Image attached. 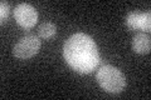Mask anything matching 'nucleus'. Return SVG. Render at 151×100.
I'll use <instances>...</instances> for the list:
<instances>
[{
    "label": "nucleus",
    "mask_w": 151,
    "mask_h": 100,
    "mask_svg": "<svg viewBox=\"0 0 151 100\" xmlns=\"http://www.w3.org/2000/svg\"><path fill=\"white\" fill-rule=\"evenodd\" d=\"M126 25L131 30H146L151 29V13L131 11L126 16Z\"/></svg>",
    "instance_id": "nucleus-5"
},
{
    "label": "nucleus",
    "mask_w": 151,
    "mask_h": 100,
    "mask_svg": "<svg viewBox=\"0 0 151 100\" xmlns=\"http://www.w3.org/2000/svg\"><path fill=\"white\" fill-rule=\"evenodd\" d=\"M63 56L73 70L89 74L100 64V53L96 43L84 33H76L63 46Z\"/></svg>",
    "instance_id": "nucleus-1"
},
{
    "label": "nucleus",
    "mask_w": 151,
    "mask_h": 100,
    "mask_svg": "<svg viewBox=\"0 0 151 100\" xmlns=\"http://www.w3.org/2000/svg\"><path fill=\"white\" fill-rule=\"evenodd\" d=\"M40 49V40L35 35H27L22 38L13 48V55L18 59L27 60L38 54Z\"/></svg>",
    "instance_id": "nucleus-3"
},
{
    "label": "nucleus",
    "mask_w": 151,
    "mask_h": 100,
    "mask_svg": "<svg viewBox=\"0 0 151 100\" xmlns=\"http://www.w3.org/2000/svg\"><path fill=\"white\" fill-rule=\"evenodd\" d=\"M14 18L22 28L32 29L38 21V13L30 4L22 3L14 10Z\"/></svg>",
    "instance_id": "nucleus-4"
},
{
    "label": "nucleus",
    "mask_w": 151,
    "mask_h": 100,
    "mask_svg": "<svg viewBox=\"0 0 151 100\" xmlns=\"http://www.w3.org/2000/svg\"><path fill=\"white\" fill-rule=\"evenodd\" d=\"M8 15H9V4L6 1H1L0 3V19H1V23L6 20Z\"/></svg>",
    "instance_id": "nucleus-8"
},
{
    "label": "nucleus",
    "mask_w": 151,
    "mask_h": 100,
    "mask_svg": "<svg viewBox=\"0 0 151 100\" xmlns=\"http://www.w3.org/2000/svg\"><path fill=\"white\" fill-rule=\"evenodd\" d=\"M38 34L42 39H50V38H53L55 34H57V26L55 24L53 23H43L42 25L38 28Z\"/></svg>",
    "instance_id": "nucleus-7"
},
{
    "label": "nucleus",
    "mask_w": 151,
    "mask_h": 100,
    "mask_svg": "<svg viewBox=\"0 0 151 100\" xmlns=\"http://www.w3.org/2000/svg\"><path fill=\"white\" fill-rule=\"evenodd\" d=\"M132 49L137 54H149L151 49V39L146 33H139L132 39Z\"/></svg>",
    "instance_id": "nucleus-6"
},
{
    "label": "nucleus",
    "mask_w": 151,
    "mask_h": 100,
    "mask_svg": "<svg viewBox=\"0 0 151 100\" xmlns=\"http://www.w3.org/2000/svg\"><path fill=\"white\" fill-rule=\"evenodd\" d=\"M97 82L100 87L112 94H119L126 87L124 73L112 65H103L97 71Z\"/></svg>",
    "instance_id": "nucleus-2"
}]
</instances>
